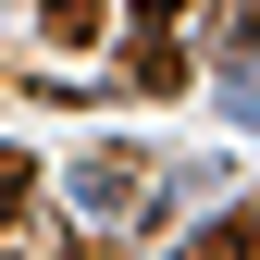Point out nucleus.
<instances>
[{
  "instance_id": "8",
  "label": "nucleus",
  "mask_w": 260,
  "mask_h": 260,
  "mask_svg": "<svg viewBox=\"0 0 260 260\" xmlns=\"http://www.w3.org/2000/svg\"><path fill=\"white\" fill-rule=\"evenodd\" d=\"M174 13H186V0H137V25H174Z\"/></svg>"
},
{
  "instance_id": "2",
  "label": "nucleus",
  "mask_w": 260,
  "mask_h": 260,
  "mask_svg": "<svg viewBox=\"0 0 260 260\" xmlns=\"http://www.w3.org/2000/svg\"><path fill=\"white\" fill-rule=\"evenodd\" d=\"M137 87H149V100H174V87H186V50L161 38V25H137Z\"/></svg>"
},
{
  "instance_id": "5",
  "label": "nucleus",
  "mask_w": 260,
  "mask_h": 260,
  "mask_svg": "<svg viewBox=\"0 0 260 260\" xmlns=\"http://www.w3.org/2000/svg\"><path fill=\"white\" fill-rule=\"evenodd\" d=\"M38 13H50V38H62V50H75V38H100V0H38Z\"/></svg>"
},
{
  "instance_id": "3",
  "label": "nucleus",
  "mask_w": 260,
  "mask_h": 260,
  "mask_svg": "<svg viewBox=\"0 0 260 260\" xmlns=\"http://www.w3.org/2000/svg\"><path fill=\"white\" fill-rule=\"evenodd\" d=\"M186 260H260V211H223V223H211V236H199V248H186Z\"/></svg>"
},
{
  "instance_id": "6",
  "label": "nucleus",
  "mask_w": 260,
  "mask_h": 260,
  "mask_svg": "<svg viewBox=\"0 0 260 260\" xmlns=\"http://www.w3.org/2000/svg\"><path fill=\"white\" fill-rule=\"evenodd\" d=\"M25 199H38V161H25V149H0V223H13Z\"/></svg>"
},
{
  "instance_id": "7",
  "label": "nucleus",
  "mask_w": 260,
  "mask_h": 260,
  "mask_svg": "<svg viewBox=\"0 0 260 260\" xmlns=\"http://www.w3.org/2000/svg\"><path fill=\"white\" fill-rule=\"evenodd\" d=\"M236 62H260V0H248V13H236Z\"/></svg>"
},
{
  "instance_id": "1",
  "label": "nucleus",
  "mask_w": 260,
  "mask_h": 260,
  "mask_svg": "<svg viewBox=\"0 0 260 260\" xmlns=\"http://www.w3.org/2000/svg\"><path fill=\"white\" fill-rule=\"evenodd\" d=\"M137 186H149V174H137V149H87V161H75V199L100 211V223L137 211Z\"/></svg>"
},
{
  "instance_id": "4",
  "label": "nucleus",
  "mask_w": 260,
  "mask_h": 260,
  "mask_svg": "<svg viewBox=\"0 0 260 260\" xmlns=\"http://www.w3.org/2000/svg\"><path fill=\"white\" fill-rule=\"evenodd\" d=\"M0 260H62V223H38V211H13V223H0Z\"/></svg>"
}]
</instances>
